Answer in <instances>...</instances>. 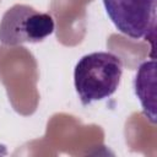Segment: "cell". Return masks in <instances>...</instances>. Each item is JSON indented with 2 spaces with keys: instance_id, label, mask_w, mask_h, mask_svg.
<instances>
[{
  "instance_id": "2",
  "label": "cell",
  "mask_w": 157,
  "mask_h": 157,
  "mask_svg": "<svg viewBox=\"0 0 157 157\" xmlns=\"http://www.w3.org/2000/svg\"><path fill=\"white\" fill-rule=\"evenodd\" d=\"M53 32L54 20L49 13L39 12L23 4L11 6L0 21V42L9 47L38 43Z\"/></svg>"
},
{
  "instance_id": "1",
  "label": "cell",
  "mask_w": 157,
  "mask_h": 157,
  "mask_svg": "<svg viewBox=\"0 0 157 157\" xmlns=\"http://www.w3.org/2000/svg\"><path fill=\"white\" fill-rule=\"evenodd\" d=\"M123 74L121 59L109 52L83 55L76 64L74 81L83 105L110 97L118 88Z\"/></svg>"
},
{
  "instance_id": "3",
  "label": "cell",
  "mask_w": 157,
  "mask_h": 157,
  "mask_svg": "<svg viewBox=\"0 0 157 157\" xmlns=\"http://www.w3.org/2000/svg\"><path fill=\"white\" fill-rule=\"evenodd\" d=\"M157 0H103L105 11L123 34L134 39H153Z\"/></svg>"
}]
</instances>
